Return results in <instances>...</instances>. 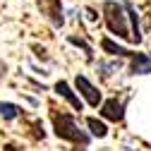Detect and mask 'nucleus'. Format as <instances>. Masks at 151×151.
<instances>
[{"label":"nucleus","instance_id":"obj_1","mask_svg":"<svg viewBox=\"0 0 151 151\" xmlns=\"http://www.w3.org/2000/svg\"><path fill=\"white\" fill-rule=\"evenodd\" d=\"M53 122H55V134H58L60 139L77 142V144H82V146L89 144V134L77 127V122H74L72 115H65V113H60V115L53 118Z\"/></svg>","mask_w":151,"mask_h":151},{"label":"nucleus","instance_id":"obj_2","mask_svg":"<svg viewBox=\"0 0 151 151\" xmlns=\"http://www.w3.org/2000/svg\"><path fill=\"white\" fill-rule=\"evenodd\" d=\"M103 12H106V24H108V29L115 34V36H120V39H127V36H129V29H127V24H125V14H122L120 5H118V3H106V5H103Z\"/></svg>","mask_w":151,"mask_h":151},{"label":"nucleus","instance_id":"obj_3","mask_svg":"<svg viewBox=\"0 0 151 151\" xmlns=\"http://www.w3.org/2000/svg\"><path fill=\"white\" fill-rule=\"evenodd\" d=\"M39 10L46 12L55 27L63 24V10H60V0H39Z\"/></svg>","mask_w":151,"mask_h":151},{"label":"nucleus","instance_id":"obj_4","mask_svg":"<svg viewBox=\"0 0 151 151\" xmlns=\"http://www.w3.org/2000/svg\"><path fill=\"white\" fill-rule=\"evenodd\" d=\"M74 84H77V89L84 93V99L89 101V106H99V101H101V93L96 91V86H93V84H91L86 77H82V74H79Z\"/></svg>","mask_w":151,"mask_h":151},{"label":"nucleus","instance_id":"obj_5","mask_svg":"<svg viewBox=\"0 0 151 151\" xmlns=\"http://www.w3.org/2000/svg\"><path fill=\"white\" fill-rule=\"evenodd\" d=\"M103 115L106 118H110V120H122V101H115V99H110V101H106L103 103Z\"/></svg>","mask_w":151,"mask_h":151},{"label":"nucleus","instance_id":"obj_6","mask_svg":"<svg viewBox=\"0 0 151 151\" xmlns=\"http://www.w3.org/2000/svg\"><path fill=\"white\" fill-rule=\"evenodd\" d=\"M132 72H134V74H149L151 72V55L137 53L134 60H132Z\"/></svg>","mask_w":151,"mask_h":151},{"label":"nucleus","instance_id":"obj_7","mask_svg":"<svg viewBox=\"0 0 151 151\" xmlns=\"http://www.w3.org/2000/svg\"><path fill=\"white\" fill-rule=\"evenodd\" d=\"M55 91H58L60 93V96H65L74 108H77V110H82V101L77 99V96H74V93H72V89L67 86V82H58V84H55Z\"/></svg>","mask_w":151,"mask_h":151},{"label":"nucleus","instance_id":"obj_8","mask_svg":"<svg viewBox=\"0 0 151 151\" xmlns=\"http://www.w3.org/2000/svg\"><path fill=\"white\" fill-rule=\"evenodd\" d=\"M125 10H127V14H129V22H132V41L134 43H139L142 41V34H139V19H137V12H134V7H132V3H125Z\"/></svg>","mask_w":151,"mask_h":151},{"label":"nucleus","instance_id":"obj_9","mask_svg":"<svg viewBox=\"0 0 151 151\" xmlns=\"http://www.w3.org/2000/svg\"><path fill=\"white\" fill-rule=\"evenodd\" d=\"M22 115V108L14 106V103H0V118L12 120V118H19Z\"/></svg>","mask_w":151,"mask_h":151},{"label":"nucleus","instance_id":"obj_10","mask_svg":"<svg viewBox=\"0 0 151 151\" xmlns=\"http://www.w3.org/2000/svg\"><path fill=\"white\" fill-rule=\"evenodd\" d=\"M103 50H108L110 55H129V50H127V48H122V46H115L110 39H103Z\"/></svg>","mask_w":151,"mask_h":151},{"label":"nucleus","instance_id":"obj_11","mask_svg":"<svg viewBox=\"0 0 151 151\" xmlns=\"http://www.w3.org/2000/svg\"><path fill=\"white\" fill-rule=\"evenodd\" d=\"M89 127H91V132H93V134H99V137H106V134H108L106 125H103V122H99L96 118H89Z\"/></svg>","mask_w":151,"mask_h":151},{"label":"nucleus","instance_id":"obj_12","mask_svg":"<svg viewBox=\"0 0 151 151\" xmlns=\"http://www.w3.org/2000/svg\"><path fill=\"white\" fill-rule=\"evenodd\" d=\"M5 151H14V146H12V144H7V146H5Z\"/></svg>","mask_w":151,"mask_h":151}]
</instances>
